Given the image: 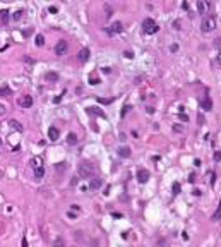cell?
I'll list each match as a JSON object with an SVG mask.
<instances>
[{
    "instance_id": "obj_13",
    "label": "cell",
    "mask_w": 221,
    "mask_h": 247,
    "mask_svg": "<svg viewBox=\"0 0 221 247\" xmlns=\"http://www.w3.org/2000/svg\"><path fill=\"white\" fill-rule=\"evenodd\" d=\"M9 127H12V129L14 130H17V132H22V125L19 122H17V120H15V118H10V120H9Z\"/></svg>"
},
{
    "instance_id": "obj_47",
    "label": "cell",
    "mask_w": 221,
    "mask_h": 247,
    "mask_svg": "<svg viewBox=\"0 0 221 247\" xmlns=\"http://www.w3.org/2000/svg\"><path fill=\"white\" fill-rule=\"evenodd\" d=\"M2 175H4V172H2V170H0V177H2Z\"/></svg>"
},
{
    "instance_id": "obj_8",
    "label": "cell",
    "mask_w": 221,
    "mask_h": 247,
    "mask_svg": "<svg viewBox=\"0 0 221 247\" xmlns=\"http://www.w3.org/2000/svg\"><path fill=\"white\" fill-rule=\"evenodd\" d=\"M200 108L206 110V112H211V110H213V100H211L209 96H204L202 101H200Z\"/></svg>"
},
{
    "instance_id": "obj_35",
    "label": "cell",
    "mask_w": 221,
    "mask_h": 247,
    "mask_svg": "<svg viewBox=\"0 0 221 247\" xmlns=\"http://www.w3.org/2000/svg\"><path fill=\"white\" fill-rule=\"evenodd\" d=\"M63 93H65V91H63ZM63 93H62L60 96H57L55 100H53V103H60V101H62V96H63Z\"/></svg>"
},
{
    "instance_id": "obj_19",
    "label": "cell",
    "mask_w": 221,
    "mask_h": 247,
    "mask_svg": "<svg viewBox=\"0 0 221 247\" xmlns=\"http://www.w3.org/2000/svg\"><path fill=\"white\" fill-rule=\"evenodd\" d=\"M52 247H65V242H63V239H62V237H57V239L53 240Z\"/></svg>"
},
{
    "instance_id": "obj_46",
    "label": "cell",
    "mask_w": 221,
    "mask_h": 247,
    "mask_svg": "<svg viewBox=\"0 0 221 247\" xmlns=\"http://www.w3.org/2000/svg\"><path fill=\"white\" fill-rule=\"evenodd\" d=\"M182 7H183L185 10H189V4H187V2H183V4H182Z\"/></svg>"
},
{
    "instance_id": "obj_4",
    "label": "cell",
    "mask_w": 221,
    "mask_h": 247,
    "mask_svg": "<svg viewBox=\"0 0 221 247\" xmlns=\"http://www.w3.org/2000/svg\"><path fill=\"white\" fill-rule=\"evenodd\" d=\"M67 50H69V43H67L65 40H60L55 45V55H58V57L65 55V53H67Z\"/></svg>"
},
{
    "instance_id": "obj_5",
    "label": "cell",
    "mask_w": 221,
    "mask_h": 247,
    "mask_svg": "<svg viewBox=\"0 0 221 247\" xmlns=\"http://www.w3.org/2000/svg\"><path fill=\"white\" fill-rule=\"evenodd\" d=\"M124 31V24L120 22V21H117V22H113L110 27H106V33L110 34V36H115V34L122 33Z\"/></svg>"
},
{
    "instance_id": "obj_43",
    "label": "cell",
    "mask_w": 221,
    "mask_h": 247,
    "mask_svg": "<svg viewBox=\"0 0 221 247\" xmlns=\"http://www.w3.org/2000/svg\"><path fill=\"white\" fill-rule=\"evenodd\" d=\"M173 129L178 130V132H182V130H183V129H182V125H173Z\"/></svg>"
},
{
    "instance_id": "obj_9",
    "label": "cell",
    "mask_w": 221,
    "mask_h": 247,
    "mask_svg": "<svg viewBox=\"0 0 221 247\" xmlns=\"http://www.w3.org/2000/svg\"><path fill=\"white\" fill-rule=\"evenodd\" d=\"M101 185H103V180H101L99 177H93L89 180V189L91 191H96V189H99Z\"/></svg>"
},
{
    "instance_id": "obj_11",
    "label": "cell",
    "mask_w": 221,
    "mask_h": 247,
    "mask_svg": "<svg viewBox=\"0 0 221 247\" xmlns=\"http://www.w3.org/2000/svg\"><path fill=\"white\" fill-rule=\"evenodd\" d=\"M60 137V130L57 129V127H50L48 129V139L50 141H57Z\"/></svg>"
},
{
    "instance_id": "obj_23",
    "label": "cell",
    "mask_w": 221,
    "mask_h": 247,
    "mask_svg": "<svg viewBox=\"0 0 221 247\" xmlns=\"http://www.w3.org/2000/svg\"><path fill=\"white\" fill-rule=\"evenodd\" d=\"M22 60H24V64H26V65H35V64H36L35 58H31V57H28V55H26V57H24Z\"/></svg>"
},
{
    "instance_id": "obj_37",
    "label": "cell",
    "mask_w": 221,
    "mask_h": 247,
    "mask_svg": "<svg viewBox=\"0 0 221 247\" xmlns=\"http://www.w3.org/2000/svg\"><path fill=\"white\" fill-rule=\"evenodd\" d=\"M124 55L127 57V58H132V57H134V53H132V52H124Z\"/></svg>"
},
{
    "instance_id": "obj_42",
    "label": "cell",
    "mask_w": 221,
    "mask_h": 247,
    "mask_svg": "<svg viewBox=\"0 0 221 247\" xmlns=\"http://www.w3.org/2000/svg\"><path fill=\"white\" fill-rule=\"evenodd\" d=\"M170 50H172V52H177V50H178V45H172V47H170Z\"/></svg>"
},
{
    "instance_id": "obj_2",
    "label": "cell",
    "mask_w": 221,
    "mask_h": 247,
    "mask_svg": "<svg viewBox=\"0 0 221 247\" xmlns=\"http://www.w3.org/2000/svg\"><path fill=\"white\" fill-rule=\"evenodd\" d=\"M200 29L204 33H211L216 29V17L214 16H204V19L200 22Z\"/></svg>"
},
{
    "instance_id": "obj_31",
    "label": "cell",
    "mask_w": 221,
    "mask_h": 247,
    "mask_svg": "<svg viewBox=\"0 0 221 247\" xmlns=\"http://www.w3.org/2000/svg\"><path fill=\"white\" fill-rule=\"evenodd\" d=\"M79 209H81V208H79V206H77V204H72V206H70V211H72V213H79Z\"/></svg>"
},
{
    "instance_id": "obj_15",
    "label": "cell",
    "mask_w": 221,
    "mask_h": 247,
    "mask_svg": "<svg viewBox=\"0 0 221 247\" xmlns=\"http://www.w3.org/2000/svg\"><path fill=\"white\" fill-rule=\"evenodd\" d=\"M43 175H45V166H43V165L36 166L35 168V178H43Z\"/></svg>"
},
{
    "instance_id": "obj_41",
    "label": "cell",
    "mask_w": 221,
    "mask_h": 247,
    "mask_svg": "<svg viewBox=\"0 0 221 247\" xmlns=\"http://www.w3.org/2000/svg\"><path fill=\"white\" fill-rule=\"evenodd\" d=\"M98 101H99V103H111V100H103V98H98Z\"/></svg>"
},
{
    "instance_id": "obj_25",
    "label": "cell",
    "mask_w": 221,
    "mask_h": 247,
    "mask_svg": "<svg viewBox=\"0 0 221 247\" xmlns=\"http://www.w3.org/2000/svg\"><path fill=\"white\" fill-rule=\"evenodd\" d=\"M40 165H41V160H40V158H33V160H31V166H33V168L40 166Z\"/></svg>"
},
{
    "instance_id": "obj_24",
    "label": "cell",
    "mask_w": 221,
    "mask_h": 247,
    "mask_svg": "<svg viewBox=\"0 0 221 247\" xmlns=\"http://www.w3.org/2000/svg\"><path fill=\"white\" fill-rule=\"evenodd\" d=\"M88 113H96V115H99V117H105V113L99 112L98 108H88Z\"/></svg>"
},
{
    "instance_id": "obj_40",
    "label": "cell",
    "mask_w": 221,
    "mask_h": 247,
    "mask_svg": "<svg viewBox=\"0 0 221 247\" xmlns=\"http://www.w3.org/2000/svg\"><path fill=\"white\" fill-rule=\"evenodd\" d=\"M146 110H147V113H149V115H152V113H154V108H152V106H147Z\"/></svg>"
},
{
    "instance_id": "obj_38",
    "label": "cell",
    "mask_w": 221,
    "mask_h": 247,
    "mask_svg": "<svg viewBox=\"0 0 221 247\" xmlns=\"http://www.w3.org/2000/svg\"><path fill=\"white\" fill-rule=\"evenodd\" d=\"M57 10H58L57 7H50V9H48V12H52V14H57Z\"/></svg>"
},
{
    "instance_id": "obj_27",
    "label": "cell",
    "mask_w": 221,
    "mask_h": 247,
    "mask_svg": "<svg viewBox=\"0 0 221 247\" xmlns=\"http://www.w3.org/2000/svg\"><path fill=\"white\" fill-rule=\"evenodd\" d=\"M57 172H65V168H67V166H65V163H57Z\"/></svg>"
},
{
    "instance_id": "obj_3",
    "label": "cell",
    "mask_w": 221,
    "mask_h": 247,
    "mask_svg": "<svg viewBox=\"0 0 221 247\" xmlns=\"http://www.w3.org/2000/svg\"><path fill=\"white\" fill-rule=\"evenodd\" d=\"M142 31H144L146 34H154L159 31V26L158 22L154 19H151V17H147V19H144V22H142Z\"/></svg>"
},
{
    "instance_id": "obj_18",
    "label": "cell",
    "mask_w": 221,
    "mask_h": 247,
    "mask_svg": "<svg viewBox=\"0 0 221 247\" xmlns=\"http://www.w3.org/2000/svg\"><path fill=\"white\" fill-rule=\"evenodd\" d=\"M12 93V89L9 88L7 84H4V86H0V96H9Z\"/></svg>"
},
{
    "instance_id": "obj_14",
    "label": "cell",
    "mask_w": 221,
    "mask_h": 247,
    "mask_svg": "<svg viewBox=\"0 0 221 247\" xmlns=\"http://www.w3.org/2000/svg\"><path fill=\"white\" fill-rule=\"evenodd\" d=\"M118 155L122 158H129L130 156V149L127 148V146H122V148H118Z\"/></svg>"
},
{
    "instance_id": "obj_21",
    "label": "cell",
    "mask_w": 221,
    "mask_h": 247,
    "mask_svg": "<svg viewBox=\"0 0 221 247\" xmlns=\"http://www.w3.org/2000/svg\"><path fill=\"white\" fill-rule=\"evenodd\" d=\"M45 45V36L43 34H36V47H43Z\"/></svg>"
},
{
    "instance_id": "obj_16",
    "label": "cell",
    "mask_w": 221,
    "mask_h": 247,
    "mask_svg": "<svg viewBox=\"0 0 221 247\" xmlns=\"http://www.w3.org/2000/svg\"><path fill=\"white\" fill-rule=\"evenodd\" d=\"M9 19H10V16H9V10H5V9H4V10H0V21H2L4 24H7Z\"/></svg>"
},
{
    "instance_id": "obj_10",
    "label": "cell",
    "mask_w": 221,
    "mask_h": 247,
    "mask_svg": "<svg viewBox=\"0 0 221 247\" xmlns=\"http://www.w3.org/2000/svg\"><path fill=\"white\" fill-rule=\"evenodd\" d=\"M89 58V48H83L79 53H77V60L79 62H88Z\"/></svg>"
},
{
    "instance_id": "obj_12",
    "label": "cell",
    "mask_w": 221,
    "mask_h": 247,
    "mask_svg": "<svg viewBox=\"0 0 221 247\" xmlns=\"http://www.w3.org/2000/svg\"><path fill=\"white\" fill-rule=\"evenodd\" d=\"M197 10H199V14H206L209 10V4L204 2V0H199L197 2Z\"/></svg>"
},
{
    "instance_id": "obj_39",
    "label": "cell",
    "mask_w": 221,
    "mask_h": 247,
    "mask_svg": "<svg viewBox=\"0 0 221 247\" xmlns=\"http://www.w3.org/2000/svg\"><path fill=\"white\" fill-rule=\"evenodd\" d=\"M173 27H175V29H180V21H175V22H173Z\"/></svg>"
},
{
    "instance_id": "obj_22",
    "label": "cell",
    "mask_w": 221,
    "mask_h": 247,
    "mask_svg": "<svg viewBox=\"0 0 221 247\" xmlns=\"http://www.w3.org/2000/svg\"><path fill=\"white\" fill-rule=\"evenodd\" d=\"M213 220H214V221H218V220H221V203H220V206H218V209L214 211V214H213Z\"/></svg>"
},
{
    "instance_id": "obj_30",
    "label": "cell",
    "mask_w": 221,
    "mask_h": 247,
    "mask_svg": "<svg viewBox=\"0 0 221 247\" xmlns=\"http://www.w3.org/2000/svg\"><path fill=\"white\" fill-rule=\"evenodd\" d=\"M221 160V151H216L214 153V161H220Z\"/></svg>"
},
{
    "instance_id": "obj_44",
    "label": "cell",
    "mask_w": 221,
    "mask_h": 247,
    "mask_svg": "<svg viewBox=\"0 0 221 247\" xmlns=\"http://www.w3.org/2000/svg\"><path fill=\"white\" fill-rule=\"evenodd\" d=\"M216 62H218V64H220V65H221V52H220V53H218V57H216Z\"/></svg>"
},
{
    "instance_id": "obj_36",
    "label": "cell",
    "mask_w": 221,
    "mask_h": 247,
    "mask_svg": "<svg viewBox=\"0 0 221 247\" xmlns=\"http://www.w3.org/2000/svg\"><path fill=\"white\" fill-rule=\"evenodd\" d=\"M180 120H183V122H187V120H189V117H187L185 113H180Z\"/></svg>"
},
{
    "instance_id": "obj_28",
    "label": "cell",
    "mask_w": 221,
    "mask_h": 247,
    "mask_svg": "<svg viewBox=\"0 0 221 247\" xmlns=\"http://www.w3.org/2000/svg\"><path fill=\"white\" fill-rule=\"evenodd\" d=\"M172 189H173V194H178V192H180V184H178V182H175Z\"/></svg>"
},
{
    "instance_id": "obj_17",
    "label": "cell",
    "mask_w": 221,
    "mask_h": 247,
    "mask_svg": "<svg viewBox=\"0 0 221 247\" xmlns=\"http://www.w3.org/2000/svg\"><path fill=\"white\" fill-rule=\"evenodd\" d=\"M45 77H46V81H50V82H57V81H58V74H57V72H46Z\"/></svg>"
},
{
    "instance_id": "obj_1",
    "label": "cell",
    "mask_w": 221,
    "mask_h": 247,
    "mask_svg": "<svg viewBox=\"0 0 221 247\" xmlns=\"http://www.w3.org/2000/svg\"><path fill=\"white\" fill-rule=\"evenodd\" d=\"M94 172H96L94 165L84 161V163L79 165V168H77V175H79V177H83V178H89V177H93V175H94Z\"/></svg>"
},
{
    "instance_id": "obj_20",
    "label": "cell",
    "mask_w": 221,
    "mask_h": 247,
    "mask_svg": "<svg viewBox=\"0 0 221 247\" xmlns=\"http://www.w3.org/2000/svg\"><path fill=\"white\" fill-rule=\"evenodd\" d=\"M67 143L72 144V146H74V144H77V136L74 134V132H70L69 136H67Z\"/></svg>"
},
{
    "instance_id": "obj_32",
    "label": "cell",
    "mask_w": 221,
    "mask_h": 247,
    "mask_svg": "<svg viewBox=\"0 0 221 247\" xmlns=\"http://www.w3.org/2000/svg\"><path fill=\"white\" fill-rule=\"evenodd\" d=\"M129 110H130V106H129V105H125V106H124V110H122V117H124L125 113L129 112Z\"/></svg>"
},
{
    "instance_id": "obj_34",
    "label": "cell",
    "mask_w": 221,
    "mask_h": 247,
    "mask_svg": "<svg viewBox=\"0 0 221 247\" xmlns=\"http://www.w3.org/2000/svg\"><path fill=\"white\" fill-rule=\"evenodd\" d=\"M5 105H2V103H0V115H4V113H5Z\"/></svg>"
},
{
    "instance_id": "obj_26",
    "label": "cell",
    "mask_w": 221,
    "mask_h": 247,
    "mask_svg": "<svg viewBox=\"0 0 221 247\" xmlns=\"http://www.w3.org/2000/svg\"><path fill=\"white\" fill-rule=\"evenodd\" d=\"M22 16H24V10H17V12H14V16H12V17H14L15 21H19Z\"/></svg>"
},
{
    "instance_id": "obj_6",
    "label": "cell",
    "mask_w": 221,
    "mask_h": 247,
    "mask_svg": "<svg viewBox=\"0 0 221 247\" xmlns=\"http://www.w3.org/2000/svg\"><path fill=\"white\" fill-rule=\"evenodd\" d=\"M136 177H137V182H139V184H146V182L149 180V177H151V173L146 170V168H139L137 173H136Z\"/></svg>"
},
{
    "instance_id": "obj_45",
    "label": "cell",
    "mask_w": 221,
    "mask_h": 247,
    "mask_svg": "<svg viewBox=\"0 0 221 247\" xmlns=\"http://www.w3.org/2000/svg\"><path fill=\"white\" fill-rule=\"evenodd\" d=\"M194 180H195V177H194V175H189V182H190V184H192Z\"/></svg>"
},
{
    "instance_id": "obj_7",
    "label": "cell",
    "mask_w": 221,
    "mask_h": 247,
    "mask_svg": "<svg viewBox=\"0 0 221 247\" xmlns=\"http://www.w3.org/2000/svg\"><path fill=\"white\" fill-rule=\"evenodd\" d=\"M17 105H19L21 108H31V106H33V96L26 95V96H22V98H19V100H17Z\"/></svg>"
},
{
    "instance_id": "obj_48",
    "label": "cell",
    "mask_w": 221,
    "mask_h": 247,
    "mask_svg": "<svg viewBox=\"0 0 221 247\" xmlns=\"http://www.w3.org/2000/svg\"><path fill=\"white\" fill-rule=\"evenodd\" d=\"M0 148H2V139H0Z\"/></svg>"
},
{
    "instance_id": "obj_29",
    "label": "cell",
    "mask_w": 221,
    "mask_h": 247,
    "mask_svg": "<svg viewBox=\"0 0 221 247\" xmlns=\"http://www.w3.org/2000/svg\"><path fill=\"white\" fill-rule=\"evenodd\" d=\"M89 82L94 86V84H99V79H98V77H89Z\"/></svg>"
},
{
    "instance_id": "obj_33",
    "label": "cell",
    "mask_w": 221,
    "mask_h": 247,
    "mask_svg": "<svg viewBox=\"0 0 221 247\" xmlns=\"http://www.w3.org/2000/svg\"><path fill=\"white\" fill-rule=\"evenodd\" d=\"M21 247H28V239L22 237V242H21Z\"/></svg>"
}]
</instances>
